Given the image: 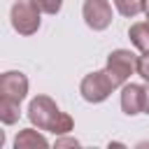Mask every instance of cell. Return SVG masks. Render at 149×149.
I'll list each match as a JSON object with an SVG mask.
<instances>
[{
  "label": "cell",
  "instance_id": "1",
  "mask_svg": "<svg viewBox=\"0 0 149 149\" xmlns=\"http://www.w3.org/2000/svg\"><path fill=\"white\" fill-rule=\"evenodd\" d=\"M28 119L35 128L40 130H49L54 135H65L74 128V121L70 114L61 112L58 105L49 98V95H35L28 102Z\"/></svg>",
  "mask_w": 149,
  "mask_h": 149
},
{
  "label": "cell",
  "instance_id": "2",
  "mask_svg": "<svg viewBox=\"0 0 149 149\" xmlns=\"http://www.w3.org/2000/svg\"><path fill=\"white\" fill-rule=\"evenodd\" d=\"M42 9L33 2V0H16L12 5L9 19H12V28L19 35H35L40 30L42 23Z\"/></svg>",
  "mask_w": 149,
  "mask_h": 149
},
{
  "label": "cell",
  "instance_id": "3",
  "mask_svg": "<svg viewBox=\"0 0 149 149\" xmlns=\"http://www.w3.org/2000/svg\"><path fill=\"white\" fill-rule=\"evenodd\" d=\"M105 70H107V74L112 77L114 86L121 88V86L130 79V74L137 72V56H135L130 49H114V51L107 56Z\"/></svg>",
  "mask_w": 149,
  "mask_h": 149
},
{
  "label": "cell",
  "instance_id": "4",
  "mask_svg": "<svg viewBox=\"0 0 149 149\" xmlns=\"http://www.w3.org/2000/svg\"><path fill=\"white\" fill-rule=\"evenodd\" d=\"M114 88H116V86H114L112 77L107 74V70L88 72V74L81 79V84H79V93H81V98H84L86 102H93V105L105 102V100L112 95Z\"/></svg>",
  "mask_w": 149,
  "mask_h": 149
},
{
  "label": "cell",
  "instance_id": "5",
  "mask_svg": "<svg viewBox=\"0 0 149 149\" xmlns=\"http://www.w3.org/2000/svg\"><path fill=\"white\" fill-rule=\"evenodd\" d=\"M81 16L91 30H107L112 23V5L109 0H84L81 5Z\"/></svg>",
  "mask_w": 149,
  "mask_h": 149
},
{
  "label": "cell",
  "instance_id": "6",
  "mask_svg": "<svg viewBox=\"0 0 149 149\" xmlns=\"http://www.w3.org/2000/svg\"><path fill=\"white\" fill-rule=\"evenodd\" d=\"M0 95L23 102L28 95V77L19 70H7L0 74Z\"/></svg>",
  "mask_w": 149,
  "mask_h": 149
},
{
  "label": "cell",
  "instance_id": "7",
  "mask_svg": "<svg viewBox=\"0 0 149 149\" xmlns=\"http://www.w3.org/2000/svg\"><path fill=\"white\" fill-rule=\"evenodd\" d=\"M121 109L128 116H137L144 112V86L140 84H123L121 86Z\"/></svg>",
  "mask_w": 149,
  "mask_h": 149
},
{
  "label": "cell",
  "instance_id": "8",
  "mask_svg": "<svg viewBox=\"0 0 149 149\" xmlns=\"http://www.w3.org/2000/svg\"><path fill=\"white\" fill-rule=\"evenodd\" d=\"M40 130V128H37ZM35 128H23V130H19V135H16V140H14V149H37V147H42V149H47L49 147V140L42 135V133H37Z\"/></svg>",
  "mask_w": 149,
  "mask_h": 149
},
{
  "label": "cell",
  "instance_id": "9",
  "mask_svg": "<svg viewBox=\"0 0 149 149\" xmlns=\"http://www.w3.org/2000/svg\"><path fill=\"white\" fill-rule=\"evenodd\" d=\"M128 40L137 51H149V21H137L128 28Z\"/></svg>",
  "mask_w": 149,
  "mask_h": 149
},
{
  "label": "cell",
  "instance_id": "10",
  "mask_svg": "<svg viewBox=\"0 0 149 149\" xmlns=\"http://www.w3.org/2000/svg\"><path fill=\"white\" fill-rule=\"evenodd\" d=\"M19 116H21V102L0 95V121L5 126H12L19 121Z\"/></svg>",
  "mask_w": 149,
  "mask_h": 149
},
{
  "label": "cell",
  "instance_id": "11",
  "mask_svg": "<svg viewBox=\"0 0 149 149\" xmlns=\"http://www.w3.org/2000/svg\"><path fill=\"white\" fill-rule=\"evenodd\" d=\"M114 7L121 16L126 19H133L142 12V0H114Z\"/></svg>",
  "mask_w": 149,
  "mask_h": 149
},
{
  "label": "cell",
  "instance_id": "12",
  "mask_svg": "<svg viewBox=\"0 0 149 149\" xmlns=\"http://www.w3.org/2000/svg\"><path fill=\"white\" fill-rule=\"evenodd\" d=\"M33 2L42 9V14H58L63 7V0H33Z\"/></svg>",
  "mask_w": 149,
  "mask_h": 149
},
{
  "label": "cell",
  "instance_id": "13",
  "mask_svg": "<svg viewBox=\"0 0 149 149\" xmlns=\"http://www.w3.org/2000/svg\"><path fill=\"white\" fill-rule=\"evenodd\" d=\"M137 74L149 81V51H142V56H137Z\"/></svg>",
  "mask_w": 149,
  "mask_h": 149
},
{
  "label": "cell",
  "instance_id": "14",
  "mask_svg": "<svg viewBox=\"0 0 149 149\" xmlns=\"http://www.w3.org/2000/svg\"><path fill=\"white\" fill-rule=\"evenodd\" d=\"M58 147H79V140H74V137H58L56 140V149Z\"/></svg>",
  "mask_w": 149,
  "mask_h": 149
},
{
  "label": "cell",
  "instance_id": "15",
  "mask_svg": "<svg viewBox=\"0 0 149 149\" xmlns=\"http://www.w3.org/2000/svg\"><path fill=\"white\" fill-rule=\"evenodd\" d=\"M142 114H149V81L144 84V112Z\"/></svg>",
  "mask_w": 149,
  "mask_h": 149
},
{
  "label": "cell",
  "instance_id": "16",
  "mask_svg": "<svg viewBox=\"0 0 149 149\" xmlns=\"http://www.w3.org/2000/svg\"><path fill=\"white\" fill-rule=\"evenodd\" d=\"M142 12H144L147 19H149V0H142Z\"/></svg>",
  "mask_w": 149,
  "mask_h": 149
}]
</instances>
